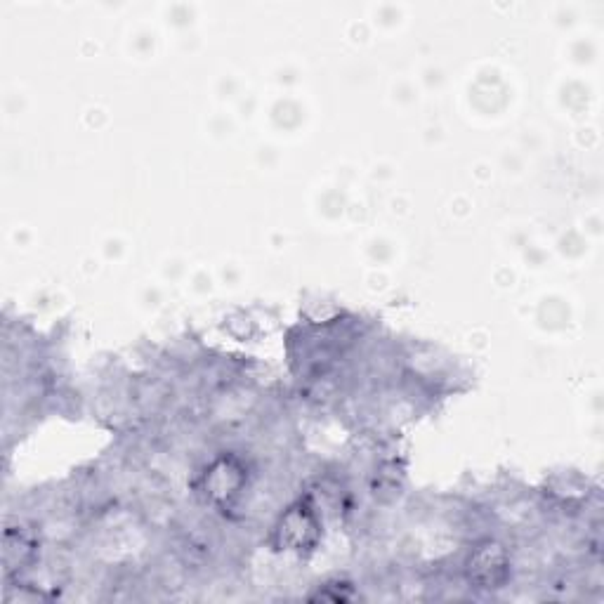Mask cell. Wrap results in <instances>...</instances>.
<instances>
[{
    "label": "cell",
    "instance_id": "7a4b0ae2",
    "mask_svg": "<svg viewBox=\"0 0 604 604\" xmlns=\"http://www.w3.org/2000/svg\"><path fill=\"white\" fill-rule=\"evenodd\" d=\"M314 529H317V524H314V517L310 512H288L286 520H281V527L277 529V534L281 536V543H288L291 548H300L307 546V541L314 536Z\"/></svg>",
    "mask_w": 604,
    "mask_h": 604
},
{
    "label": "cell",
    "instance_id": "6da1fadb",
    "mask_svg": "<svg viewBox=\"0 0 604 604\" xmlns=\"http://www.w3.org/2000/svg\"><path fill=\"white\" fill-rule=\"evenodd\" d=\"M468 571L470 581H477L482 588H498L508 579V555L498 543L484 541L470 555Z\"/></svg>",
    "mask_w": 604,
    "mask_h": 604
}]
</instances>
